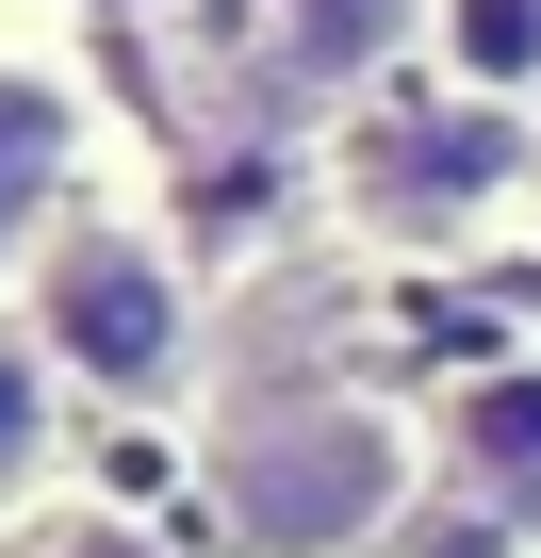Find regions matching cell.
Wrapping results in <instances>:
<instances>
[{
	"instance_id": "277c9868",
	"label": "cell",
	"mask_w": 541,
	"mask_h": 558,
	"mask_svg": "<svg viewBox=\"0 0 541 558\" xmlns=\"http://www.w3.org/2000/svg\"><path fill=\"white\" fill-rule=\"evenodd\" d=\"M99 197V116L50 50H0V279H34V246Z\"/></svg>"
},
{
	"instance_id": "6da1fadb",
	"label": "cell",
	"mask_w": 541,
	"mask_h": 558,
	"mask_svg": "<svg viewBox=\"0 0 541 558\" xmlns=\"http://www.w3.org/2000/svg\"><path fill=\"white\" fill-rule=\"evenodd\" d=\"M427 476H443V444L378 378H280V395L213 411V525H230V558H378L427 509Z\"/></svg>"
},
{
	"instance_id": "52a82bcc",
	"label": "cell",
	"mask_w": 541,
	"mask_h": 558,
	"mask_svg": "<svg viewBox=\"0 0 541 558\" xmlns=\"http://www.w3.org/2000/svg\"><path fill=\"white\" fill-rule=\"evenodd\" d=\"M410 83L492 99V116H541V0H427V50H410Z\"/></svg>"
},
{
	"instance_id": "8992f818",
	"label": "cell",
	"mask_w": 541,
	"mask_h": 558,
	"mask_svg": "<svg viewBox=\"0 0 541 558\" xmlns=\"http://www.w3.org/2000/svg\"><path fill=\"white\" fill-rule=\"evenodd\" d=\"M66 476H83V395L50 378V345L17 313H0V542L66 525Z\"/></svg>"
},
{
	"instance_id": "3957f363",
	"label": "cell",
	"mask_w": 541,
	"mask_h": 558,
	"mask_svg": "<svg viewBox=\"0 0 541 558\" xmlns=\"http://www.w3.org/2000/svg\"><path fill=\"white\" fill-rule=\"evenodd\" d=\"M541 181V116H492V99H443V83H378L329 116V230L378 246V263H459L525 214Z\"/></svg>"
},
{
	"instance_id": "7a4b0ae2",
	"label": "cell",
	"mask_w": 541,
	"mask_h": 558,
	"mask_svg": "<svg viewBox=\"0 0 541 558\" xmlns=\"http://www.w3.org/2000/svg\"><path fill=\"white\" fill-rule=\"evenodd\" d=\"M0 313L50 345V378H66L83 411H181V395L213 378V296H197V246H181L132 181H99V197L34 246V279H17Z\"/></svg>"
},
{
	"instance_id": "5b68a950",
	"label": "cell",
	"mask_w": 541,
	"mask_h": 558,
	"mask_svg": "<svg viewBox=\"0 0 541 558\" xmlns=\"http://www.w3.org/2000/svg\"><path fill=\"white\" fill-rule=\"evenodd\" d=\"M427 444H443V493H459L476 525L541 542V345H525V362H476V378L427 411Z\"/></svg>"
},
{
	"instance_id": "ba28073f",
	"label": "cell",
	"mask_w": 541,
	"mask_h": 558,
	"mask_svg": "<svg viewBox=\"0 0 541 558\" xmlns=\"http://www.w3.org/2000/svg\"><path fill=\"white\" fill-rule=\"evenodd\" d=\"M50 558H164V542H132V525H99V509H66V525H50Z\"/></svg>"
}]
</instances>
